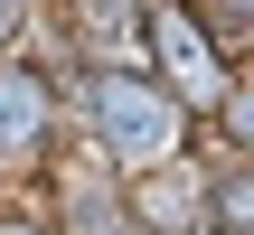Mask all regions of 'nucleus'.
I'll use <instances>...</instances> for the list:
<instances>
[{"mask_svg":"<svg viewBox=\"0 0 254 235\" xmlns=\"http://www.w3.org/2000/svg\"><path fill=\"white\" fill-rule=\"evenodd\" d=\"M85 113H94V132H104L123 160H160V151L179 141V122H189V104H170V94H151V85H132V75H94V85H85Z\"/></svg>","mask_w":254,"mask_h":235,"instance_id":"nucleus-1","label":"nucleus"},{"mask_svg":"<svg viewBox=\"0 0 254 235\" xmlns=\"http://www.w3.org/2000/svg\"><path fill=\"white\" fill-rule=\"evenodd\" d=\"M151 47L170 57V75H179V104H207V94H226V75H217V57H207V38H198V19H179V9H160V19H151Z\"/></svg>","mask_w":254,"mask_h":235,"instance_id":"nucleus-2","label":"nucleus"},{"mask_svg":"<svg viewBox=\"0 0 254 235\" xmlns=\"http://www.w3.org/2000/svg\"><path fill=\"white\" fill-rule=\"evenodd\" d=\"M38 122H47V94L28 75H0V141L9 151H38Z\"/></svg>","mask_w":254,"mask_h":235,"instance_id":"nucleus-3","label":"nucleus"},{"mask_svg":"<svg viewBox=\"0 0 254 235\" xmlns=\"http://www.w3.org/2000/svg\"><path fill=\"white\" fill-rule=\"evenodd\" d=\"M236 235H254V188H245V198H236Z\"/></svg>","mask_w":254,"mask_h":235,"instance_id":"nucleus-4","label":"nucleus"},{"mask_svg":"<svg viewBox=\"0 0 254 235\" xmlns=\"http://www.w3.org/2000/svg\"><path fill=\"white\" fill-rule=\"evenodd\" d=\"M9 28H19V0H0V38H9Z\"/></svg>","mask_w":254,"mask_h":235,"instance_id":"nucleus-5","label":"nucleus"},{"mask_svg":"<svg viewBox=\"0 0 254 235\" xmlns=\"http://www.w3.org/2000/svg\"><path fill=\"white\" fill-rule=\"evenodd\" d=\"M236 122H245V141H254V94H245V104H236Z\"/></svg>","mask_w":254,"mask_h":235,"instance_id":"nucleus-6","label":"nucleus"},{"mask_svg":"<svg viewBox=\"0 0 254 235\" xmlns=\"http://www.w3.org/2000/svg\"><path fill=\"white\" fill-rule=\"evenodd\" d=\"M0 235H38V226H0Z\"/></svg>","mask_w":254,"mask_h":235,"instance_id":"nucleus-7","label":"nucleus"}]
</instances>
